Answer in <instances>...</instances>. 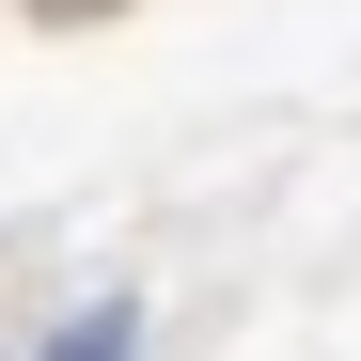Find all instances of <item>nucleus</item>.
<instances>
[{
    "instance_id": "nucleus-1",
    "label": "nucleus",
    "mask_w": 361,
    "mask_h": 361,
    "mask_svg": "<svg viewBox=\"0 0 361 361\" xmlns=\"http://www.w3.org/2000/svg\"><path fill=\"white\" fill-rule=\"evenodd\" d=\"M126 345H142V330H126V298H94V314H79L63 345H47V361H126Z\"/></svg>"
},
{
    "instance_id": "nucleus-2",
    "label": "nucleus",
    "mask_w": 361,
    "mask_h": 361,
    "mask_svg": "<svg viewBox=\"0 0 361 361\" xmlns=\"http://www.w3.org/2000/svg\"><path fill=\"white\" fill-rule=\"evenodd\" d=\"M63 16H94V0H63Z\"/></svg>"
}]
</instances>
